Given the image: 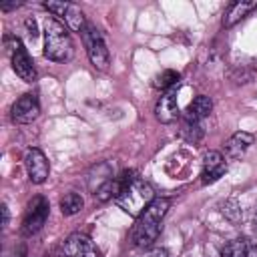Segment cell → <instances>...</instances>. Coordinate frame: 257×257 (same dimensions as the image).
<instances>
[{
    "label": "cell",
    "instance_id": "1",
    "mask_svg": "<svg viewBox=\"0 0 257 257\" xmlns=\"http://www.w3.org/2000/svg\"><path fill=\"white\" fill-rule=\"evenodd\" d=\"M110 181H112L114 203L135 219L157 199L153 187L145 179H141L135 171H122L118 177Z\"/></svg>",
    "mask_w": 257,
    "mask_h": 257
},
{
    "label": "cell",
    "instance_id": "2",
    "mask_svg": "<svg viewBox=\"0 0 257 257\" xmlns=\"http://www.w3.org/2000/svg\"><path fill=\"white\" fill-rule=\"evenodd\" d=\"M171 207V201L165 199V197H157L135 221V227L131 231V241L135 247L139 249H145V247H151L159 233H161V223L167 215Z\"/></svg>",
    "mask_w": 257,
    "mask_h": 257
},
{
    "label": "cell",
    "instance_id": "3",
    "mask_svg": "<svg viewBox=\"0 0 257 257\" xmlns=\"http://www.w3.org/2000/svg\"><path fill=\"white\" fill-rule=\"evenodd\" d=\"M44 56L54 62H68L74 56L68 28L54 16H46L44 20Z\"/></svg>",
    "mask_w": 257,
    "mask_h": 257
},
{
    "label": "cell",
    "instance_id": "4",
    "mask_svg": "<svg viewBox=\"0 0 257 257\" xmlns=\"http://www.w3.org/2000/svg\"><path fill=\"white\" fill-rule=\"evenodd\" d=\"M80 34H82V42H84V48H86L90 64L96 70H106L108 62H110V56H108V48H106L100 32L92 24H86Z\"/></svg>",
    "mask_w": 257,
    "mask_h": 257
},
{
    "label": "cell",
    "instance_id": "5",
    "mask_svg": "<svg viewBox=\"0 0 257 257\" xmlns=\"http://www.w3.org/2000/svg\"><path fill=\"white\" fill-rule=\"evenodd\" d=\"M48 213H50L48 201H46L42 195L34 197V199L28 203L26 213H24V219H22V227H20L22 235H34V233H38V231L42 229V225L46 223Z\"/></svg>",
    "mask_w": 257,
    "mask_h": 257
},
{
    "label": "cell",
    "instance_id": "6",
    "mask_svg": "<svg viewBox=\"0 0 257 257\" xmlns=\"http://www.w3.org/2000/svg\"><path fill=\"white\" fill-rule=\"evenodd\" d=\"M62 249H64V255L66 257H102L100 255V249L84 233H72V235H68Z\"/></svg>",
    "mask_w": 257,
    "mask_h": 257
},
{
    "label": "cell",
    "instance_id": "7",
    "mask_svg": "<svg viewBox=\"0 0 257 257\" xmlns=\"http://www.w3.org/2000/svg\"><path fill=\"white\" fill-rule=\"evenodd\" d=\"M24 167H26V173H28V179L36 185L44 183L48 179V173H50V165L44 157V153L40 149H28L26 155H24Z\"/></svg>",
    "mask_w": 257,
    "mask_h": 257
},
{
    "label": "cell",
    "instance_id": "8",
    "mask_svg": "<svg viewBox=\"0 0 257 257\" xmlns=\"http://www.w3.org/2000/svg\"><path fill=\"white\" fill-rule=\"evenodd\" d=\"M10 56H12V68L14 72L24 80V82H34L36 80V68L26 52V48L22 46V42L16 38L14 46L10 48Z\"/></svg>",
    "mask_w": 257,
    "mask_h": 257
},
{
    "label": "cell",
    "instance_id": "9",
    "mask_svg": "<svg viewBox=\"0 0 257 257\" xmlns=\"http://www.w3.org/2000/svg\"><path fill=\"white\" fill-rule=\"evenodd\" d=\"M38 114H40V102L34 94H22L12 104V110H10L12 120L18 124H28V122L36 120Z\"/></svg>",
    "mask_w": 257,
    "mask_h": 257
},
{
    "label": "cell",
    "instance_id": "10",
    "mask_svg": "<svg viewBox=\"0 0 257 257\" xmlns=\"http://www.w3.org/2000/svg\"><path fill=\"white\" fill-rule=\"evenodd\" d=\"M227 173V163L225 157L219 151H209L203 157V171H201V181L205 185L219 181Z\"/></svg>",
    "mask_w": 257,
    "mask_h": 257
},
{
    "label": "cell",
    "instance_id": "11",
    "mask_svg": "<svg viewBox=\"0 0 257 257\" xmlns=\"http://www.w3.org/2000/svg\"><path fill=\"white\" fill-rule=\"evenodd\" d=\"M177 88H171V90H165L159 100H157V106H155V114L161 122L169 124V122H175L177 116H179V104H177Z\"/></svg>",
    "mask_w": 257,
    "mask_h": 257
},
{
    "label": "cell",
    "instance_id": "12",
    "mask_svg": "<svg viewBox=\"0 0 257 257\" xmlns=\"http://www.w3.org/2000/svg\"><path fill=\"white\" fill-rule=\"evenodd\" d=\"M219 257H257V243L249 237H237L225 243Z\"/></svg>",
    "mask_w": 257,
    "mask_h": 257
},
{
    "label": "cell",
    "instance_id": "13",
    "mask_svg": "<svg viewBox=\"0 0 257 257\" xmlns=\"http://www.w3.org/2000/svg\"><path fill=\"white\" fill-rule=\"evenodd\" d=\"M213 110V102L209 96L205 94H199L195 96L187 108H185V120H191V122H201L205 116H209V112Z\"/></svg>",
    "mask_w": 257,
    "mask_h": 257
},
{
    "label": "cell",
    "instance_id": "14",
    "mask_svg": "<svg viewBox=\"0 0 257 257\" xmlns=\"http://www.w3.org/2000/svg\"><path fill=\"white\" fill-rule=\"evenodd\" d=\"M253 145V135L251 133H245V131H239L235 133L227 143H225V153L229 159H239L245 155V151Z\"/></svg>",
    "mask_w": 257,
    "mask_h": 257
},
{
    "label": "cell",
    "instance_id": "15",
    "mask_svg": "<svg viewBox=\"0 0 257 257\" xmlns=\"http://www.w3.org/2000/svg\"><path fill=\"white\" fill-rule=\"evenodd\" d=\"M251 8H255V4L253 2H249V0H243V2H235V4H231L229 8H227V12H225V16H223V26L225 28H231L233 24H237Z\"/></svg>",
    "mask_w": 257,
    "mask_h": 257
},
{
    "label": "cell",
    "instance_id": "16",
    "mask_svg": "<svg viewBox=\"0 0 257 257\" xmlns=\"http://www.w3.org/2000/svg\"><path fill=\"white\" fill-rule=\"evenodd\" d=\"M64 22H66V26H68L70 30H74V32H82L84 26L88 24V22L84 20L82 10H80L76 4H70V6H68V10H66V14H64Z\"/></svg>",
    "mask_w": 257,
    "mask_h": 257
},
{
    "label": "cell",
    "instance_id": "17",
    "mask_svg": "<svg viewBox=\"0 0 257 257\" xmlns=\"http://www.w3.org/2000/svg\"><path fill=\"white\" fill-rule=\"evenodd\" d=\"M82 205H84V201H82V197H80L78 193H66V195L60 199V211H62V215H66V217L76 215V213L82 209Z\"/></svg>",
    "mask_w": 257,
    "mask_h": 257
},
{
    "label": "cell",
    "instance_id": "18",
    "mask_svg": "<svg viewBox=\"0 0 257 257\" xmlns=\"http://www.w3.org/2000/svg\"><path fill=\"white\" fill-rule=\"evenodd\" d=\"M179 80H181V74L179 72H175V70H163L161 74L155 76L153 84L157 88H161V90H171V88L179 86Z\"/></svg>",
    "mask_w": 257,
    "mask_h": 257
},
{
    "label": "cell",
    "instance_id": "19",
    "mask_svg": "<svg viewBox=\"0 0 257 257\" xmlns=\"http://www.w3.org/2000/svg\"><path fill=\"white\" fill-rule=\"evenodd\" d=\"M181 135L189 141V143H199L201 137H203V128L199 122H191V120H185L183 128H181Z\"/></svg>",
    "mask_w": 257,
    "mask_h": 257
},
{
    "label": "cell",
    "instance_id": "20",
    "mask_svg": "<svg viewBox=\"0 0 257 257\" xmlns=\"http://www.w3.org/2000/svg\"><path fill=\"white\" fill-rule=\"evenodd\" d=\"M68 2H44V8L52 14V16H64L68 10Z\"/></svg>",
    "mask_w": 257,
    "mask_h": 257
},
{
    "label": "cell",
    "instance_id": "21",
    "mask_svg": "<svg viewBox=\"0 0 257 257\" xmlns=\"http://www.w3.org/2000/svg\"><path fill=\"white\" fill-rule=\"evenodd\" d=\"M143 257H171V255H169V251H167V249L157 247V249H151L149 253H145Z\"/></svg>",
    "mask_w": 257,
    "mask_h": 257
},
{
    "label": "cell",
    "instance_id": "22",
    "mask_svg": "<svg viewBox=\"0 0 257 257\" xmlns=\"http://www.w3.org/2000/svg\"><path fill=\"white\" fill-rule=\"evenodd\" d=\"M255 223H257V207H255Z\"/></svg>",
    "mask_w": 257,
    "mask_h": 257
},
{
    "label": "cell",
    "instance_id": "23",
    "mask_svg": "<svg viewBox=\"0 0 257 257\" xmlns=\"http://www.w3.org/2000/svg\"><path fill=\"white\" fill-rule=\"evenodd\" d=\"M255 10H257V4H255Z\"/></svg>",
    "mask_w": 257,
    "mask_h": 257
}]
</instances>
